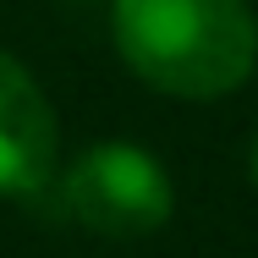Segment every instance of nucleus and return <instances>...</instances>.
Returning <instances> with one entry per match:
<instances>
[{
  "label": "nucleus",
  "mask_w": 258,
  "mask_h": 258,
  "mask_svg": "<svg viewBox=\"0 0 258 258\" xmlns=\"http://www.w3.org/2000/svg\"><path fill=\"white\" fill-rule=\"evenodd\" d=\"M121 60L170 99H225L258 66V17L247 0H115Z\"/></svg>",
  "instance_id": "f257e3e1"
},
{
  "label": "nucleus",
  "mask_w": 258,
  "mask_h": 258,
  "mask_svg": "<svg viewBox=\"0 0 258 258\" xmlns=\"http://www.w3.org/2000/svg\"><path fill=\"white\" fill-rule=\"evenodd\" d=\"M55 204L104 242H138L176 214V181L143 143H94L60 170Z\"/></svg>",
  "instance_id": "f03ea898"
},
{
  "label": "nucleus",
  "mask_w": 258,
  "mask_h": 258,
  "mask_svg": "<svg viewBox=\"0 0 258 258\" xmlns=\"http://www.w3.org/2000/svg\"><path fill=\"white\" fill-rule=\"evenodd\" d=\"M60 126L17 55L0 50V198H39L55 176Z\"/></svg>",
  "instance_id": "7ed1b4c3"
},
{
  "label": "nucleus",
  "mask_w": 258,
  "mask_h": 258,
  "mask_svg": "<svg viewBox=\"0 0 258 258\" xmlns=\"http://www.w3.org/2000/svg\"><path fill=\"white\" fill-rule=\"evenodd\" d=\"M247 176H253V187H258V132H253V143H247Z\"/></svg>",
  "instance_id": "20e7f679"
}]
</instances>
